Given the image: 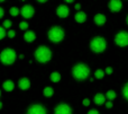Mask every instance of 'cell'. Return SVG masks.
<instances>
[{
	"mask_svg": "<svg viewBox=\"0 0 128 114\" xmlns=\"http://www.w3.org/2000/svg\"><path fill=\"white\" fill-rule=\"evenodd\" d=\"M73 76L75 77L79 80H83V79H86L90 75V69H89L88 66L83 65V63H79L76 65L72 70Z\"/></svg>",
	"mask_w": 128,
	"mask_h": 114,
	"instance_id": "obj_1",
	"label": "cell"
},
{
	"mask_svg": "<svg viewBox=\"0 0 128 114\" xmlns=\"http://www.w3.org/2000/svg\"><path fill=\"white\" fill-rule=\"evenodd\" d=\"M107 18L104 15H102V14H97V15L94 16V23L98 25V26H102V25L106 23Z\"/></svg>",
	"mask_w": 128,
	"mask_h": 114,
	"instance_id": "obj_12",
	"label": "cell"
},
{
	"mask_svg": "<svg viewBox=\"0 0 128 114\" xmlns=\"http://www.w3.org/2000/svg\"><path fill=\"white\" fill-rule=\"evenodd\" d=\"M93 101H94V103L97 104V105H102V104H104V101H106V97H104V94H97L94 96V98H93Z\"/></svg>",
	"mask_w": 128,
	"mask_h": 114,
	"instance_id": "obj_14",
	"label": "cell"
},
{
	"mask_svg": "<svg viewBox=\"0 0 128 114\" xmlns=\"http://www.w3.org/2000/svg\"><path fill=\"white\" fill-rule=\"evenodd\" d=\"M53 94H54V90H53V88L52 87H46L44 89V95L46 97H51V96H53Z\"/></svg>",
	"mask_w": 128,
	"mask_h": 114,
	"instance_id": "obj_20",
	"label": "cell"
},
{
	"mask_svg": "<svg viewBox=\"0 0 128 114\" xmlns=\"http://www.w3.org/2000/svg\"><path fill=\"white\" fill-rule=\"evenodd\" d=\"M115 43L120 47H125L128 45V32L122 31L119 33H117V35L115 36Z\"/></svg>",
	"mask_w": 128,
	"mask_h": 114,
	"instance_id": "obj_6",
	"label": "cell"
},
{
	"mask_svg": "<svg viewBox=\"0 0 128 114\" xmlns=\"http://www.w3.org/2000/svg\"><path fill=\"white\" fill-rule=\"evenodd\" d=\"M4 36H6V31H4V27L0 26V40H2Z\"/></svg>",
	"mask_w": 128,
	"mask_h": 114,
	"instance_id": "obj_25",
	"label": "cell"
},
{
	"mask_svg": "<svg viewBox=\"0 0 128 114\" xmlns=\"http://www.w3.org/2000/svg\"><path fill=\"white\" fill-rule=\"evenodd\" d=\"M126 23H127V25H128V16L126 17Z\"/></svg>",
	"mask_w": 128,
	"mask_h": 114,
	"instance_id": "obj_35",
	"label": "cell"
},
{
	"mask_svg": "<svg viewBox=\"0 0 128 114\" xmlns=\"http://www.w3.org/2000/svg\"><path fill=\"white\" fill-rule=\"evenodd\" d=\"M51 80L53 83H58L61 80V75L58 72H52L51 74Z\"/></svg>",
	"mask_w": 128,
	"mask_h": 114,
	"instance_id": "obj_18",
	"label": "cell"
},
{
	"mask_svg": "<svg viewBox=\"0 0 128 114\" xmlns=\"http://www.w3.org/2000/svg\"><path fill=\"white\" fill-rule=\"evenodd\" d=\"M55 114H72V110L68 104H60L55 107Z\"/></svg>",
	"mask_w": 128,
	"mask_h": 114,
	"instance_id": "obj_8",
	"label": "cell"
},
{
	"mask_svg": "<svg viewBox=\"0 0 128 114\" xmlns=\"http://www.w3.org/2000/svg\"><path fill=\"white\" fill-rule=\"evenodd\" d=\"M2 107V103H1V102H0V108H1Z\"/></svg>",
	"mask_w": 128,
	"mask_h": 114,
	"instance_id": "obj_36",
	"label": "cell"
},
{
	"mask_svg": "<svg viewBox=\"0 0 128 114\" xmlns=\"http://www.w3.org/2000/svg\"><path fill=\"white\" fill-rule=\"evenodd\" d=\"M56 14H58V17L61 18H65L68 16V14H70V9H68V6H65V5H61V6L58 7V10H56Z\"/></svg>",
	"mask_w": 128,
	"mask_h": 114,
	"instance_id": "obj_11",
	"label": "cell"
},
{
	"mask_svg": "<svg viewBox=\"0 0 128 114\" xmlns=\"http://www.w3.org/2000/svg\"><path fill=\"white\" fill-rule=\"evenodd\" d=\"M106 74L107 75H111V74H112V68H111V67H107L106 68Z\"/></svg>",
	"mask_w": 128,
	"mask_h": 114,
	"instance_id": "obj_28",
	"label": "cell"
},
{
	"mask_svg": "<svg viewBox=\"0 0 128 114\" xmlns=\"http://www.w3.org/2000/svg\"><path fill=\"white\" fill-rule=\"evenodd\" d=\"M20 13H22V15L24 16L25 18H30V17H33V15L35 14V10H34L33 6H30V5H25L22 8Z\"/></svg>",
	"mask_w": 128,
	"mask_h": 114,
	"instance_id": "obj_10",
	"label": "cell"
},
{
	"mask_svg": "<svg viewBox=\"0 0 128 114\" xmlns=\"http://www.w3.org/2000/svg\"><path fill=\"white\" fill-rule=\"evenodd\" d=\"M81 8V5L80 4H78V5H75V9H78V10H79V9Z\"/></svg>",
	"mask_w": 128,
	"mask_h": 114,
	"instance_id": "obj_33",
	"label": "cell"
},
{
	"mask_svg": "<svg viewBox=\"0 0 128 114\" xmlns=\"http://www.w3.org/2000/svg\"><path fill=\"white\" fill-rule=\"evenodd\" d=\"M108 7L112 13H118L122 8V2L120 0H111V1H109Z\"/></svg>",
	"mask_w": 128,
	"mask_h": 114,
	"instance_id": "obj_9",
	"label": "cell"
},
{
	"mask_svg": "<svg viewBox=\"0 0 128 114\" xmlns=\"http://www.w3.org/2000/svg\"><path fill=\"white\" fill-rule=\"evenodd\" d=\"M116 96H117V95H116V92H115V90H108V92H107V94H106V97H107V98H108L110 102L112 101V99H115Z\"/></svg>",
	"mask_w": 128,
	"mask_h": 114,
	"instance_id": "obj_19",
	"label": "cell"
},
{
	"mask_svg": "<svg viewBox=\"0 0 128 114\" xmlns=\"http://www.w3.org/2000/svg\"><path fill=\"white\" fill-rule=\"evenodd\" d=\"M48 38L54 43H58L64 38V31L61 27H52L48 32Z\"/></svg>",
	"mask_w": 128,
	"mask_h": 114,
	"instance_id": "obj_5",
	"label": "cell"
},
{
	"mask_svg": "<svg viewBox=\"0 0 128 114\" xmlns=\"http://www.w3.org/2000/svg\"><path fill=\"white\" fill-rule=\"evenodd\" d=\"M104 70H101V69H98L97 71L94 72V77L97 79H102L104 78Z\"/></svg>",
	"mask_w": 128,
	"mask_h": 114,
	"instance_id": "obj_21",
	"label": "cell"
},
{
	"mask_svg": "<svg viewBox=\"0 0 128 114\" xmlns=\"http://www.w3.org/2000/svg\"><path fill=\"white\" fill-rule=\"evenodd\" d=\"M19 28L22 29V31H25V29L28 28V24H27V23H25V22H22L19 24Z\"/></svg>",
	"mask_w": 128,
	"mask_h": 114,
	"instance_id": "obj_24",
	"label": "cell"
},
{
	"mask_svg": "<svg viewBox=\"0 0 128 114\" xmlns=\"http://www.w3.org/2000/svg\"><path fill=\"white\" fill-rule=\"evenodd\" d=\"M10 26H11V22H10V20H8V19L4 20V27H6V28H9Z\"/></svg>",
	"mask_w": 128,
	"mask_h": 114,
	"instance_id": "obj_26",
	"label": "cell"
},
{
	"mask_svg": "<svg viewBox=\"0 0 128 114\" xmlns=\"http://www.w3.org/2000/svg\"><path fill=\"white\" fill-rule=\"evenodd\" d=\"M4 89L7 90V92H11V90L14 89V87H15V85H14V83L11 80H7L4 83Z\"/></svg>",
	"mask_w": 128,
	"mask_h": 114,
	"instance_id": "obj_17",
	"label": "cell"
},
{
	"mask_svg": "<svg viewBox=\"0 0 128 114\" xmlns=\"http://www.w3.org/2000/svg\"><path fill=\"white\" fill-rule=\"evenodd\" d=\"M2 16H4V9H2L1 7H0V18H1Z\"/></svg>",
	"mask_w": 128,
	"mask_h": 114,
	"instance_id": "obj_32",
	"label": "cell"
},
{
	"mask_svg": "<svg viewBox=\"0 0 128 114\" xmlns=\"http://www.w3.org/2000/svg\"><path fill=\"white\" fill-rule=\"evenodd\" d=\"M90 47L93 52L96 53H101L106 50L107 47V42L104 37H100V36H97L94 37L90 43Z\"/></svg>",
	"mask_w": 128,
	"mask_h": 114,
	"instance_id": "obj_3",
	"label": "cell"
},
{
	"mask_svg": "<svg viewBox=\"0 0 128 114\" xmlns=\"http://www.w3.org/2000/svg\"><path fill=\"white\" fill-rule=\"evenodd\" d=\"M0 60L4 65H12L16 60V52L12 49H4L0 54Z\"/></svg>",
	"mask_w": 128,
	"mask_h": 114,
	"instance_id": "obj_4",
	"label": "cell"
},
{
	"mask_svg": "<svg viewBox=\"0 0 128 114\" xmlns=\"http://www.w3.org/2000/svg\"><path fill=\"white\" fill-rule=\"evenodd\" d=\"M18 85H19L20 89L26 90L30 87V81H29V79H27V78H22L19 80V84H18Z\"/></svg>",
	"mask_w": 128,
	"mask_h": 114,
	"instance_id": "obj_13",
	"label": "cell"
},
{
	"mask_svg": "<svg viewBox=\"0 0 128 114\" xmlns=\"http://www.w3.org/2000/svg\"><path fill=\"white\" fill-rule=\"evenodd\" d=\"M83 105H84V106H88V105H90V101H89L88 98L83 99Z\"/></svg>",
	"mask_w": 128,
	"mask_h": 114,
	"instance_id": "obj_29",
	"label": "cell"
},
{
	"mask_svg": "<svg viewBox=\"0 0 128 114\" xmlns=\"http://www.w3.org/2000/svg\"><path fill=\"white\" fill-rule=\"evenodd\" d=\"M35 58L38 62H48L52 58V51L47 46H40L35 51Z\"/></svg>",
	"mask_w": 128,
	"mask_h": 114,
	"instance_id": "obj_2",
	"label": "cell"
},
{
	"mask_svg": "<svg viewBox=\"0 0 128 114\" xmlns=\"http://www.w3.org/2000/svg\"><path fill=\"white\" fill-rule=\"evenodd\" d=\"M106 107L107 108H111V107H112V103H111L110 101L107 102V103H106Z\"/></svg>",
	"mask_w": 128,
	"mask_h": 114,
	"instance_id": "obj_30",
	"label": "cell"
},
{
	"mask_svg": "<svg viewBox=\"0 0 128 114\" xmlns=\"http://www.w3.org/2000/svg\"><path fill=\"white\" fill-rule=\"evenodd\" d=\"M122 95H124V97L128 101V83L124 86V88H122Z\"/></svg>",
	"mask_w": 128,
	"mask_h": 114,
	"instance_id": "obj_22",
	"label": "cell"
},
{
	"mask_svg": "<svg viewBox=\"0 0 128 114\" xmlns=\"http://www.w3.org/2000/svg\"><path fill=\"white\" fill-rule=\"evenodd\" d=\"M38 2H40V4H43V2H46L45 0H38Z\"/></svg>",
	"mask_w": 128,
	"mask_h": 114,
	"instance_id": "obj_34",
	"label": "cell"
},
{
	"mask_svg": "<svg viewBox=\"0 0 128 114\" xmlns=\"http://www.w3.org/2000/svg\"><path fill=\"white\" fill-rule=\"evenodd\" d=\"M7 35H8V37L12 38V37H15V35H16V32H15V31H9L8 33H7Z\"/></svg>",
	"mask_w": 128,
	"mask_h": 114,
	"instance_id": "obj_27",
	"label": "cell"
},
{
	"mask_svg": "<svg viewBox=\"0 0 128 114\" xmlns=\"http://www.w3.org/2000/svg\"><path fill=\"white\" fill-rule=\"evenodd\" d=\"M88 114H99V112H98L97 110H90L88 112Z\"/></svg>",
	"mask_w": 128,
	"mask_h": 114,
	"instance_id": "obj_31",
	"label": "cell"
},
{
	"mask_svg": "<svg viewBox=\"0 0 128 114\" xmlns=\"http://www.w3.org/2000/svg\"><path fill=\"white\" fill-rule=\"evenodd\" d=\"M0 96H1V92H0Z\"/></svg>",
	"mask_w": 128,
	"mask_h": 114,
	"instance_id": "obj_37",
	"label": "cell"
},
{
	"mask_svg": "<svg viewBox=\"0 0 128 114\" xmlns=\"http://www.w3.org/2000/svg\"><path fill=\"white\" fill-rule=\"evenodd\" d=\"M27 114H46V110L44 106L40 105V104H34L28 108Z\"/></svg>",
	"mask_w": 128,
	"mask_h": 114,
	"instance_id": "obj_7",
	"label": "cell"
},
{
	"mask_svg": "<svg viewBox=\"0 0 128 114\" xmlns=\"http://www.w3.org/2000/svg\"><path fill=\"white\" fill-rule=\"evenodd\" d=\"M24 38H25V41H27V42L30 43V42H33V41H35L36 35H35V33H34V32L29 31V32H26V33H25Z\"/></svg>",
	"mask_w": 128,
	"mask_h": 114,
	"instance_id": "obj_16",
	"label": "cell"
},
{
	"mask_svg": "<svg viewBox=\"0 0 128 114\" xmlns=\"http://www.w3.org/2000/svg\"><path fill=\"white\" fill-rule=\"evenodd\" d=\"M10 15L11 16H17L18 14H19V9L18 8H16V7H12V8H10Z\"/></svg>",
	"mask_w": 128,
	"mask_h": 114,
	"instance_id": "obj_23",
	"label": "cell"
},
{
	"mask_svg": "<svg viewBox=\"0 0 128 114\" xmlns=\"http://www.w3.org/2000/svg\"><path fill=\"white\" fill-rule=\"evenodd\" d=\"M86 19V13H83V11H79L78 14H75V20H76L79 24H81V23H84Z\"/></svg>",
	"mask_w": 128,
	"mask_h": 114,
	"instance_id": "obj_15",
	"label": "cell"
}]
</instances>
